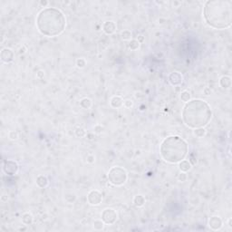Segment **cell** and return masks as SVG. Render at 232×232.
<instances>
[{
	"label": "cell",
	"mask_w": 232,
	"mask_h": 232,
	"mask_svg": "<svg viewBox=\"0 0 232 232\" xmlns=\"http://www.w3.org/2000/svg\"><path fill=\"white\" fill-rule=\"evenodd\" d=\"M123 106H124L125 108L130 109V108H132V107L133 106V102H132V100H130V99H127V100L123 101Z\"/></svg>",
	"instance_id": "obj_31"
},
{
	"label": "cell",
	"mask_w": 232,
	"mask_h": 232,
	"mask_svg": "<svg viewBox=\"0 0 232 232\" xmlns=\"http://www.w3.org/2000/svg\"><path fill=\"white\" fill-rule=\"evenodd\" d=\"M8 137L10 140H17L19 135H18V132L16 131H11L8 134Z\"/></svg>",
	"instance_id": "obj_29"
},
{
	"label": "cell",
	"mask_w": 232,
	"mask_h": 232,
	"mask_svg": "<svg viewBox=\"0 0 232 232\" xmlns=\"http://www.w3.org/2000/svg\"><path fill=\"white\" fill-rule=\"evenodd\" d=\"M105 128L103 127L101 124H96L94 127H93V131H94V133L96 134H101L103 132H104Z\"/></svg>",
	"instance_id": "obj_28"
},
{
	"label": "cell",
	"mask_w": 232,
	"mask_h": 232,
	"mask_svg": "<svg viewBox=\"0 0 232 232\" xmlns=\"http://www.w3.org/2000/svg\"><path fill=\"white\" fill-rule=\"evenodd\" d=\"M208 225L210 228V230L217 231V230H221V228L223 227V221L220 216H212L209 218Z\"/></svg>",
	"instance_id": "obj_10"
},
{
	"label": "cell",
	"mask_w": 232,
	"mask_h": 232,
	"mask_svg": "<svg viewBox=\"0 0 232 232\" xmlns=\"http://www.w3.org/2000/svg\"><path fill=\"white\" fill-rule=\"evenodd\" d=\"M103 31L106 35H114L116 31V24L114 21H106L103 25Z\"/></svg>",
	"instance_id": "obj_12"
},
{
	"label": "cell",
	"mask_w": 232,
	"mask_h": 232,
	"mask_svg": "<svg viewBox=\"0 0 232 232\" xmlns=\"http://www.w3.org/2000/svg\"><path fill=\"white\" fill-rule=\"evenodd\" d=\"M75 64H76V66L78 68H83L86 65V60L84 58H78L76 60Z\"/></svg>",
	"instance_id": "obj_26"
},
{
	"label": "cell",
	"mask_w": 232,
	"mask_h": 232,
	"mask_svg": "<svg viewBox=\"0 0 232 232\" xmlns=\"http://www.w3.org/2000/svg\"><path fill=\"white\" fill-rule=\"evenodd\" d=\"M135 97H136L137 99H142V98L144 97V95H143L141 93H140L139 92V93H135Z\"/></svg>",
	"instance_id": "obj_34"
},
{
	"label": "cell",
	"mask_w": 232,
	"mask_h": 232,
	"mask_svg": "<svg viewBox=\"0 0 232 232\" xmlns=\"http://www.w3.org/2000/svg\"><path fill=\"white\" fill-rule=\"evenodd\" d=\"M101 217H102V221H104L106 225H113L115 223L118 219V214L116 210L114 209L107 208L103 210Z\"/></svg>",
	"instance_id": "obj_6"
},
{
	"label": "cell",
	"mask_w": 232,
	"mask_h": 232,
	"mask_svg": "<svg viewBox=\"0 0 232 232\" xmlns=\"http://www.w3.org/2000/svg\"><path fill=\"white\" fill-rule=\"evenodd\" d=\"M121 37L124 41H129V40L131 41V39H132V32L130 30H128V29H125V30L122 31Z\"/></svg>",
	"instance_id": "obj_25"
},
{
	"label": "cell",
	"mask_w": 232,
	"mask_h": 232,
	"mask_svg": "<svg viewBox=\"0 0 232 232\" xmlns=\"http://www.w3.org/2000/svg\"><path fill=\"white\" fill-rule=\"evenodd\" d=\"M40 5L44 7H47V6L48 5V2L47 1H40Z\"/></svg>",
	"instance_id": "obj_36"
},
{
	"label": "cell",
	"mask_w": 232,
	"mask_h": 232,
	"mask_svg": "<svg viewBox=\"0 0 232 232\" xmlns=\"http://www.w3.org/2000/svg\"><path fill=\"white\" fill-rule=\"evenodd\" d=\"M66 26V18L64 13L56 7H46L38 13L36 27L41 35L55 37L61 35Z\"/></svg>",
	"instance_id": "obj_2"
},
{
	"label": "cell",
	"mask_w": 232,
	"mask_h": 232,
	"mask_svg": "<svg viewBox=\"0 0 232 232\" xmlns=\"http://www.w3.org/2000/svg\"><path fill=\"white\" fill-rule=\"evenodd\" d=\"M189 153V145L180 136L172 135L163 140L160 146V154L166 163L175 164L185 160Z\"/></svg>",
	"instance_id": "obj_4"
},
{
	"label": "cell",
	"mask_w": 232,
	"mask_h": 232,
	"mask_svg": "<svg viewBox=\"0 0 232 232\" xmlns=\"http://www.w3.org/2000/svg\"><path fill=\"white\" fill-rule=\"evenodd\" d=\"M181 100L184 103H188L189 101H190V98H191V95H190V93L189 91H183L181 93V96H180Z\"/></svg>",
	"instance_id": "obj_24"
},
{
	"label": "cell",
	"mask_w": 232,
	"mask_h": 232,
	"mask_svg": "<svg viewBox=\"0 0 232 232\" xmlns=\"http://www.w3.org/2000/svg\"><path fill=\"white\" fill-rule=\"evenodd\" d=\"M92 105H93L92 100L90 98H87V97L83 98L81 101H80V106H81L83 109H84V110L90 109L92 107Z\"/></svg>",
	"instance_id": "obj_20"
},
{
	"label": "cell",
	"mask_w": 232,
	"mask_h": 232,
	"mask_svg": "<svg viewBox=\"0 0 232 232\" xmlns=\"http://www.w3.org/2000/svg\"><path fill=\"white\" fill-rule=\"evenodd\" d=\"M22 222L23 224L26 225V226H29V225H32L33 222H34V217L31 213L29 212H25L22 215Z\"/></svg>",
	"instance_id": "obj_17"
},
{
	"label": "cell",
	"mask_w": 232,
	"mask_h": 232,
	"mask_svg": "<svg viewBox=\"0 0 232 232\" xmlns=\"http://www.w3.org/2000/svg\"><path fill=\"white\" fill-rule=\"evenodd\" d=\"M145 198L143 197L142 195H136L135 197L133 198V204L138 207V208H141V207H143L144 204H145Z\"/></svg>",
	"instance_id": "obj_18"
},
{
	"label": "cell",
	"mask_w": 232,
	"mask_h": 232,
	"mask_svg": "<svg viewBox=\"0 0 232 232\" xmlns=\"http://www.w3.org/2000/svg\"><path fill=\"white\" fill-rule=\"evenodd\" d=\"M110 105L114 108V109H118V108H121L123 105V100L122 99L121 96L119 95H114L111 98L110 100Z\"/></svg>",
	"instance_id": "obj_13"
},
{
	"label": "cell",
	"mask_w": 232,
	"mask_h": 232,
	"mask_svg": "<svg viewBox=\"0 0 232 232\" xmlns=\"http://www.w3.org/2000/svg\"><path fill=\"white\" fill-rule=\"evenodd\" d=\"M87 201L92 206H98L103 201V194L97 190H93L87 195Z\"/></svg>",
	"instance_id": "obj_8"
},
{
	"label": "cell",
	"mask_w": 232,
	"mask_h": 232,
	"mask_svg": "<svg viewBox=\"0 0 232 232\" xmlns=\"http://www.w3.org/2000/svg\"><path fill=\"white\" fill-rule=\"evenodd\" d=\"M35 181H36V185L38 186L39 188H41V189L47 188L48 184H49L48 179H47L45 175H39V176H37Z\"/></svg>",
	"instance_id": "obj_15"
},
{
	"label": "cell",
	"mask_w": 232,
	"mask_h": 232,
	"mask_svg": "<svg viewBox=\"0 0 232 232\" xmlns=\"http://www.w3.org/2000/svg\"><path fill=\"white\" fill-rule=\"evenodd\" d=\"M220 85L223 89H230L231 87V77L223 75L220 79Z\"/></svg>",
	"instance_id": "obj_14"
},
{
	"label": "cell",
	"mask_w": 232,
	"mask_h": 232,
	"mask_svg": "<svg viewBox=\"0 0 232 232\" xmlns=\"http://www.w3.org/2000/svg\"><path fill=\"white\" fill-rule=\"evenodd\" d=\"M182 81H183V76L179 72H172L168 76V82L172 86H179V85H181L182 83Z\"/></svg>",
	"instance_id": "obj_11"
},
{
	"label": "cell",
	"mask_w": 232,
	"mask_h": 232,
	"mask_svg": "<svg viewBox=\"0 0 232 232\" xmlns=\"http://www.w3.org/2000/svg\"><path fill=\"white\" fill-rule=\"evenodd\" d=\"M182 121L190 129L205 127L212 117L210 105L201 99H193L186 103L182 110Z\"/></svg>",
	"instance_id": "obj_3"
},
{
	"label": "cell",
	"mask_w": 232,
	"mask_h": 232,
	"mask_svg": "<svg viewBox=\"0 0 232 232\" xmlns=\"http://www.w3.org/2000/svg\"><path fill=\"white\" fill-rule=\"evenodd\" d=\"M140 46H141V43H140L137 39H132V40L130 41V43L128 44V47H129L131 50H132V51L137 50L140 47Z\"/></svg>",
	"instance_id": "obj_22"
},
{
	"label": "cell",
	"mask_w": 232,
	"mask_h": 232,
	"mask_svg": "<svg viewBox=\"0 0 232 232\" xmlns=\"http://www.w3.org/2000/svg\"><path fill=\"white\" fill-rule=\"evenodd\" d=\"M19 165L13 160H7L3 163V172L7 175L14 176L18 172Z\"/></svg>",
	"instance_id": "obj_7"
},
{
	"label": "cell",
	"mask_w": 232,
	"mask_h": 232,
	"mask_svg": "<svg viewBox=\"0 0 232 232\" xmlns=\"http://www.w3.org/2000/svg\"><path fill=\"white\" fill-rule=\"evenodd\" d=\"M228 225H229V227H230V228L231 229V228H232V219H231V218H230V219H229V221H228Z\"/></svg>",
	"instance_id": "obj_37"
},
{
	"label": "cell",
	"mask_w": 232,
	"mask_h": 232,
	"mask_svg": "<svg viewBox=\"0 0 232 232\" xmlns=\"http://www.w3.org/2000/svg\"><path fill=\"white\" fill-rule=\"evenodd\" d=\"M65 199L68 203H73V202L75 201L76 196H75L74 194H73V193H68V194H66V195L65 196Z\"/></svg>",
	"instance_id": "obj_27"
},
{
	"label": "cell",
	"mask_w": 232,
	"mask_h": 232,
	"mask_svg": "<svg viewBox=\"0 0 232 232\" xmlns=\"http://www.w3.org/2000/svg\"><path fill=\"white\" fill-rule=\"evenodd\" d=\"M191 164L189 162V161H187V160H183V161H181V162H180L179 163V170L181 172H190V170H191Z\"/></svg>",
	"instance_id": "obj_16"
},
{
	"label": "cell",
	"mask_w": 232,
	"mask_h": 232,
	"mask_svg": "<svg viewBox=\"0 0 232 232\" xmlns=\"http://www.w3.org/2000/svg\"><path fill=\"white\" fill-rule=\"evenodd\" d=\"M44 75H45V74H44L43 71H39V72L37 73V77H38V78H42V77H44Z\"/></svg>",
	"instance_id": "obj_35"
},
{
	"label": "cell",
	"mask_w": 232,
	"mask_h": 232,
	"mask_svg": "<svg viewBox=\"0 0 232 232\" xmlns=\"http://www.w3.org/2000/svg\"><path fill=\"white\" fill-rule=\"evenodd\" d=\"M0 58H1V61L5 64H9L13 62L14 58H15V54L14 52L12 51V49L10 48H3L1 53H0Z\"/></svg>",
	"instance_id": "obj_9"
},
{
	"label": "cell",
	"mask_w": 232,
	"mask_h": 232,
	"mask_svg": "<svg viewBox=\"0 0 232 232\" xmlns=\"http://www.w3.org/2000/svg\"><path fill=\"white\" fill-rule=\"evenodd\" d=\"M203 16L211 28L222 30L231 26L232 4L227 0H209L204 5Z\"/></svg>",
	"instance_id": "obj_1"
},
{
	"label": "cell",
	"mask_w": 232,
	"mask_h": 232,
	"mask_svg": "<svg viewBox=\"0 0 232 232\" xmlns=\"http://www.w3.org/2000/svg\"><path fill=\"white\" fill-rule=\"evenodd\" d=\"M74 133H75V136L77 137V138H83V137H86V131H85V129H83V128L82 127H78L75 129V131H74Z\"/></svg>",
	"instance_id": "obj_23"
},
{
	"label": "cell",
	"mask_w": 232,
	"mask_h": 232,
	"mask_svg": "<svg viewBox=\"0 0 232 232\" xmlns=\"http://www.w3.org/2000/svg\"><path fill=\"white\" fill-rule=\"evenodd\" d=\"M86 162L88 163H90V164H93V163L95 162V157L93 156V154L88 155L87 158H86Z\"/></svg>",
	"instance_id": "obj_32"
},
{
	"label": "cell",
	"mask_w": 232,
	"mask_h": 232,
	"mask_svg": "<svg viewBox=\"0 0 232 232\" xmlns=\"http://www.w3.org/2000/svg\"><path fill=\"white\" fill-rule=\"evenodd\" d=\"M203 93H204L205 95H209L211 93V90H210V88H209V87H205L204 90H203Z\"/></svg>",
	"instance_id": "obj_33"
},
{
	"label": "cell",
	"mask_w": 232,
	"mask_h": 232,
	"mask_svg": "<svg viewBox=\"0 0 232 232\" xmlns=\"http://www.w3.org/2000/svg\"><path fill=\"white\" fill-rule=\"evenodd\" d=\"M193 134H194V136H196L197 138H203V137L206 136L207 131H206L205 127L196 128V129H193Z\"/></svg>",
	"instance_id": "obj_19"
},
{
	"label": "cell",
	"mask_w": 232,
	"mask_h": 232,
	"mask_svg": "<svg viewBox=\"0 0 232 232\" xmlns=\"http://www.w3.org/2000/svg\"><path fill=\"white\" fill-rule=\"evenodd\" d=\"M105 223L102 220H96V221H93V229L95 230H98V231L99 230H103L105 229Z\"/></svg>",
	"instance_id": "obj_21"
},
{
	"label": "cell",
	"mask_w": 232,
	"mask_h": 232,
	"mask_svg": "<svg viewBox=\"0 0 232 232\" xmlns=\"http://www.w3.org/2000/svg\"><path fill=\"white\" fill-rule=\"evenodd\" d=\"M109 181L116 187L124 185L128 180V173L126 170L120 166L112 167L108 172Z\"/></svg>",
	"instance_id": "obj_5"
},
{
	"label": "cell",
	"mask_w": 232,
	"mask_h": 232,
	"mask_svg": "<svg viewBox=\"0 0 232 232\" xmlns=\"http://www.w3.org/2000/svg\"><path fill=\"white\" fill-rule=\"evenodd\" d=\"M178 180H179V181H181V182H184L187 181V174L186 172H181V173L179 174V176H178Z\"/></svg>",
	"instance_id": "obj_30"
}]
</instances>
